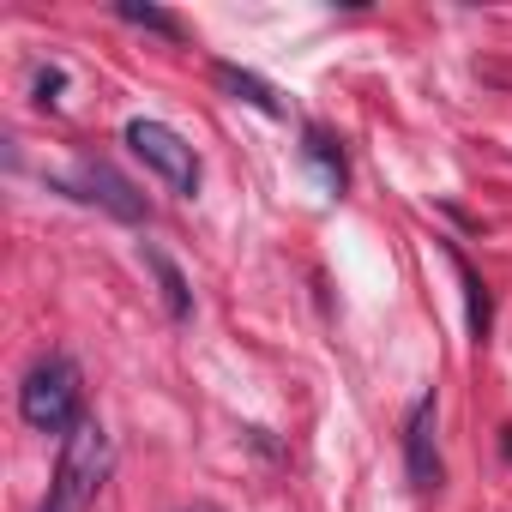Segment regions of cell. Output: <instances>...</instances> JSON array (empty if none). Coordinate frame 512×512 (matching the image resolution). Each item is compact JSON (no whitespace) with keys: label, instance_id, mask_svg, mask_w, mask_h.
Instances as JSON below:
<instances>
[{"label":"cell","instance_id":"cell-4","mask_svg":"<svg viewBox=\"0 0 512 512\" xmlns=\"http://www.w3.org/2000/svg\"><path fill=\"white\" fill-rule=\"evenodd\" d=\"M404 464H410V488L434 494L440 488V452H434V392L416 398V410L404 416Z\"/></svg>","mask_w":512,"mask_h":512},{"label":"cell","instance_id":"cell-2","mask_svg":"<svg viewBox=\"0 0 512 512\" xmlns=\"http://www.w3.org/2000/svg\"><path fill=\"white\" fill-rule=\"evenodd\" d=\"M19 416L37 434H73L85 422V380L73 356H43L19 386Z\"/></svg>","mask_w":512,"mask_h":512},{"label":"cell","instance_id":"cell-9","mask_svg":"<svg viewBox=\"0 0 512 512\" xmlns=\"http://www.w3.org/2000/svg\"><path fill=\"white\" fill-rule=\"evenodd\" d=\"M458 284H464V302H470V338L482 344L488 338V290H482V278L458 260Z\"/></svg>","mask_w":512,"mask_h":512},{"label":"cell","instance_id":"cell-7","mask_svg":"<svg viewBox=\"0 0 512 512\" xmlns=\"http://www.w3.org/2000/svg\"><path fill=\"white\" fill-rule=\"evenodd\" d=\"M145 266H151V278H157V290H163V302H169V314L175 320H187L193 314V290H187V278H181V266L169 260L163 247H145Z\"/></svg>","mask_w":512,"mask_h":512},{"label":"cell","instance_id":"cell-8","mask_svg":"<svg viewBox=\"0 0 512 512\" xmlns=\"http://www.w3.org/2000/svg\"><path fill=\"white\" fill-rule=\"evenodd\" d=\"M302 157H308V163H314V169H320V181H326V187H332V193H338V187H344V151H338V145H332V139H326V133H320V127H314V133H308V145H302Z\"/></svg>","mask_w":512,"mask_h":512},{"label":"cell","instance_id":"cell-10","mask_svg":"<svg viewBox=\"0 0 512 512\" xmlns=\"http://www.w3.org/2000/svg\"><path fill=\"white\" fill-rule=\"evenodd\" d=\"M115 13H121L127 25H145V31H157V37H169V43L181 37V25H175V19H169L163 7H145V0H121V7H115Z\"/></svg>","mask_w":512,"mask_h":512},{"label":"cell","instance_id":"cell-11","mask_svg":"<svg viewBox=\"0 0 512 512\" xmlns=\"http://www.w3.org/2000/svg\"><path fill=\"white\" fill-rule=\"evenodd\" d=\"M61 91H67V73L61 67H43L37 73V103H61Z\"/></svg>","mask_w":512,"mask_h":512},{"label":"cell","instance_id":"cell-1","mask_svg":"<svg viewBox=\"0 0 512 512\" xmlns=\"http://www.w3.org/2000/svg\"><path fill=\"white\" fill-rule=\"evenodd\" d=\"M109 464H115V446H109L103 422L85 416V422L67 434V446H61V464H55V482H49L43 512H85V506L97 500V488L109 482Z\"/></svg>","mask_w":512,"mask_h":512},{"label":"cell","instance_id":"cell-13","mask_svg":"<svg viewBox=\"0 0 512 512\" xmlns=\"http://www.w3.org/2000/svg\"><path fill=\"white\" fill-rule=\"evenodd\" d=\"M187 512H217V506H205V500H199V506H187Z\"/></svg>","mask_w":512,"mask_h":512},{"label":"cell","instance_id":"cell-3","mask_svg":"<svg viewBox=\"0 0 512 512\" xmlns=\"http://www.w3.org/2000/svg\"><path fill=\"white\" fill-rule=\"evenodd\" d=\"M127 151H133L151 175H163L181 199H193V193H199V157H193V145H187L175 127L133 115V121H127Z\"/></svg>","mask_w":512,"mask_h":512},{"label":"cell","instance_id":"cell-12","mask_svg":"<svg viewBox=\"0 0 512 512\" xmlns=\"http://www.w3.org/2000/svg\"><path fill=\"white\" fill-rule=\"evenodd\" d=\"M500 446H506V458H512V428H500Z\"/></svg>","mask_w":512,"mask_h":512},{"label":"cell","instance_id":"cell-5","mask_svg":"<svg viewBox=\"0 0 512 512\" xmlns=\"http://www.w3.org/2000/svg\"><path fill=\"white\" fill-rule=\"evenodd\" d=\"M79 187H85V199H91V205L115 211L121 223H139V217H145V199L133 193V181H127V175H115L103 157H79Z\"/></svg>","mask_w":512,"mask_h":512},{"label":"cell","instance_id":"cell-6","mask_svg":"<svg viewBox=\"0 0 512 512\" xmlns=\"http://www.w3.org/2000/svg\"><path fill=\"white\" fill-rule=\"evenodd\" d=\"M217 85L235 97V103H247V109H260V115H284V103H278V91L266 85V79H253V73H241V67H229V61H217Z\"/></svg>","mask_w":512,"mask_h":512}]
</instances>
